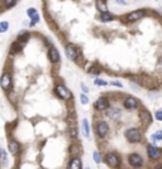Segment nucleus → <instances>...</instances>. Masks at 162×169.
I'll list each match as a JSON object with an SVG mask.
<instances>
[{"instance_id": "2eb2a0df", "label": "nucleus", "mask_w": 162, "mask_h": 169, "mask_svg": "<svg viewBox=\"0 0 162 169\" xmlns=\"http://www.w3.org/2000/svg\"><path fill=\"white\" fill-rule=\"evenodd\" d=\"M139 116H141L142 124H144V125H148V124L152 121V116H151V114L148 112V111H146V110H143V111L139 114Z\"/></svg>"}, {"instance_id": "0eeeda50", "label": "nucleus", "mask_w": 162, "mask_h": 169, "mask_svg": "<svg viewBox=\"0 0 162 169\" xmlns=\"http://www.w3.org/2000/svg\"><path fill=\"white\" fill-rule=\"evenodd\" d=\"M142 17H144V10L138 9V10H134L129 14H127V20L128 22H136L138 19H141Z\"/></svg>"}, {"instance_id": "9b49d317", "label": "nucleus", "mask_w": 162, "mask_h": 169, "mask_svg": "<svg viewBox=\"0 0 162 169\" xmlns=\"http://www.w3.org/2000/svg\"><path fill=\"white\" fill-rule=\"evenodd\" d=\"M124 107L128 110H133V109H137L138 107V101L137 99L134 97H127L124 101Z\"/></svg>"}, {"instance_id": "c85d7f7f", "label": "nucleus", "mask_w": 162, "mask_h": 169, "mask_svg": "<svg viewBox=\"0 0 162 169\" xmlns=\"http://www.w3.org/2000/svg\"><path fill=\"white\" fill-rule=\"evenodd\" d=\"M155 118H156L158 121H162V110H160V111H157V112L155 114Z\"/></svg>"}, {"instance_id": "1a4fd4ad", "label": "nucleus", "mask_w": 162, "mask_h": 169, "mask_svg": "<svg viewBox=\"0 0 162 169\" xmlns=\"http://www.w3.org/2000/svg\"><path fill=\"white\" fill-rule=\"evenodd\" d=\"M48 58L52 63H57L60 61V53L56 47H51L48 49Z\"/></svg>"}, {"instance_id": "bb28decb", "label": "nucleus", "mask_w": 162, "mask_h": 169, "mask_svg": "<svg viewBox=\"0 0 162 169\" xmlns=\"http://www.w3.org/2000/svg\"><path fill=\"white\" fill-rule=\"evenodd\" d=\"M4 4L6 5V8H13L17 4V2H15V0H11V2H4Z\"/></svg>"}, {"instance_id": "a211bd4d", "label": "nucleus", "mask_w": 162, "mask_h": 169, "mask_svg": "<svg viewBox=\"0 0 162 169\" xmlns=\"http://www.w3.org/2000/svg\"><path fill=\"white\" fill-rule=\"evenodd\" d=\"M114 19V15L112 14V13H101V15H100V20L101 22H104V23H106V22H112Z\"/></svg>"}, {"instance_id": "20e7f679", "label": "nucleus", "mask_w": 162, "mask_h": 169, "mask_svg": "<svg viewBox=\"0 0 162 169\" xmlns=\"http://www.w3.org/2000/svg\"><path fill=\"white\" fill-rule=\"evenodd\" d=\"M105 162H106L108 165L112 167V168H118L119 167V158L113 153H108L105 155Z\"/></svg>"}, {"instance_id": "dca6fc26", "label": "nucleus", "mask_w": 162, "mask_h": 169, "mask_svg": "<svg viewBox=\"0 0 162 169\" xmlns=\"http://www.w3.org/2000/svg\"><path fill=\"white\" fill-rule=\"evenodd\" d=\"M83 164H81V160L79 158H72L69 163V168L67 169H81Z\"/></svg>"}, {"instance_id": "6e6552de", "label": "nucleus", "mask_w": 162, "mask_h": 169, "mask_svg": "<svg viewBox=\"0 0 162 169\" xmlns=\"http://www.w3.org/2000/svg\"><path fill=\"white\" fill-rule=\"evenodd\" d=\"M65 53L67 56V58L71 59V61H76L77 58V50L72 44H67L65 48Z\"/></svg>"}, {"instance_id": "f704fd0d", "label": "nucleus", "mask_w": 162, "mask_h": 169, "mask_svg": "<svg viewBox=\"0 0 162 169\" xmlns=\"http://www.w3.org/2000/svg\"><path fill=\"white\" fill-rule=\"evenodd\" d=\"M156 168H157V169H162V167H161V165H160V167H156Z\"/></svg>"}, {"instance_id": "6ab92c4d", "label": "nucleus", "mask_w": 162, "mask_h": 169, "mask_svg": "<svg viewBox=\"0 0 162 169\" xmlns=\"http://www.w3.org/2000/svg\"><path fill=\"white\" fill-rule=\"evenodd\" d=\"M96 5H98V9L101 10V13H108V6H106V2H96Z\"/></svg>"}, {"instance_id": "423d86ee", "label": "nucleus", "mask_w": 162, "mask_h": 169, "mask_svg": "<svg viewBox=\"0 0 162 169\" xmlns=\"http://www.w3.org/2000/svg\"><path fill=\"white\" fill-rule=\"evenodd\" d=\"M2 87L4 91L10 90L11 87V74L9 72H4L3 77H2Z\"/></svg>"}, {"instance_id": "7c9ffc66", "label": "nucleus", "mask_w": 162, "mask_h": 169, "mask_svg": "<svg viewBox=\"0 0 162 169\" xmlns=\"http://www.w3.org/2000/svg\"><path fill=\"white\" fill-rule=\"evenodd\" d=\"M157 72H160V73H162V59H160V62L157 63Z\"/></svg>"}, {"instance_id": "39448f33", "label": "nucleus", "mask_w": 162, "mask_h": 169, "mask_svg": "<svg viewBox=\"0 0 162 169\" xmlns=\"http://www.w3.org/2000/svg\"><path fill=\"white\" fill-rule=\"evenodd\" d=\"M147 154H148V157L152 158V159H158L161 157L162 151L158 149V147L151 144V145H148V148H147Z\"/></svg>"}, {"instance_id": "ddd939ff", "label": "nucleus", "mask_w": 162, "mask_h": 169, "mask_svg": "<svg viewBox=\"0 0 162 169\" xmlns=\"http://www.w3.org/2000/svg\"><path fill=\"white\" fill-rule=\"evenodd\" d=\"M8 150L11 155H17L19 153V144L15 140H10L8 143Z\"/></svg>"}, {"instance_id": "9d476101", "label": "nucleus", "mask_w": 162, "mask_h": 169, "mask_svg": "<svg viewBox=\"0 0 162 169\" xmlns=\"http://www.w3.org/2000/svg\"><path fill=\"white\" fill-rule=\"evenodd\" d=\"M142 163H143V159H142L141 155H138V154H130L129 155V164L132 167H136V168L141 167Z\"/></svg>"}, {"instance_id": "f03ea898", "label": "nucleus", "mask_w": 162, "mask_h": 169, "mask_svg": "<svg viewBox=\"0 0 162 169\" xmlns=\"http://www.w3.org/2000/svg\"><path fill=\"white\" fill-rule=\"evenodd\" d=\"M55 92H56V95H57L58 97H61V99H63V100H69V99L71 97L70 90L67 88L66 86H63V85H57Z\"/></svg>"}, {"instance_id": "b1692460", "label": "nucleus", "mask_w": 162, "mask_h": 169, "mask_svg": "<svg viewBox=\"0 0 162 169\" xmlns=\"http://www.w3.org/2000/svg\"><path fill=\"white\" fill-rule=\"evenodd\" d=\"M94 162L98 163V164L101 162V157H100V154L98 151H94Z\"/></svg>"}, {"instance_id": "4be33fe9", "label": "nucleus", "mask_w": 162, "mask_h": 169, "mask_svg": "<svg viewBox=\"0 0 162 169\" xmlns=\"http://www.w3.org/2000/svg\"><path fill=\"white\" fill-rule=\"evenodd\" d=\"M18 50H20V43H19V42L13 43V46H11V52L14 53V52H18Z\"/></svg>"}, {"instance_id": "c756f323", "label": "nucleus", "mask_w": 162, "mask_h": 169, "mask_svg": "<svg viewBox=\"0 0 162 169\" xmlns=\"http://www.w3.org/2000/svg\"><path fill=\"white\" fill-rule=\"evenodd\" d=\"M39 22V15L37 14V15H34L33 18H32V20H31V25H34L36 23H38Z\"/></svg>"}, {"instance_id": "2f4dec72", "label": "nucleus", "mask_w": 162, "mask_h": 169, "mask_svg": "<svg viewBox=\"0 0 162 169\" xmlns=\"http://www.w3.org/2000/svg\"><path fill=\"white\" fill-rule=\"evenodd\" d=\"M112 85H113V86H117V87H123V86H122V83H120V82H118V81H113V82H112Z\"/></svg>"}, {"instance_id": "aec40b11", "label": "nucleus", "mask_w": 162, "mask_h": 169, "mask_svg": "<svg viewBox=\"0 0 162 169\" xmlns=\"http://www.w3.org/2000/svg\"><path fill=\"white\" fill-rule=\"evenodd\" d=\"M151 138H152L153 141H160V140H162V130H158V131H156Z\"/></svg>"}, {"instance_id": "72a5a7b5", "label": "nucleus", "mask_w": 162, "mask_h": 169, "mask_svg": "<svg viewBox=\"0 0 162 169\" xmlns=\"http://www.w3.org/2000/svg\"><path fill=\"white\" fill-rule=\"evenodd\" d=\"M117 3H118V4H126V2H120V0H118Z\"/></svg>"}, {"instance_id": "4468645a", "label": "nucleus", "mask_w": 162, "mask_h": 169, "mask_svg": "<svg viewBox=\"0 0 162 169\" xmlns=\"http://www.w3.org/2000/svg\"><path fill=\"white\" fill-rule=\"evenodd\" d=\"M106 115L109 116L110 119H113V120H117V119H119V118H120L122 111H120L118 107H112V109H109V110L106 111Z\"/></svg>"}, {"instance_id": "f3484780", "label": "nucleus", "mask_w": 162, "mask_h": 169, "mask_svg": "<svg viewBox=\"0 0 162 169\" xmlns=\"http://www.w3.org/2000/svg\"><path fill=\"white\" fill-rule=\"evenodd\" d=\"M81 126H83V133L85 135V138H89L90 136V126H89V121L86 119H84L83 121H81Z\"/></svg>"}, {"instance_id": "473e14b6", "label": "nucleus", "mask_w": 162, "mask_h": 169, "mask_svg": "<svg viewBox=\"0 0 162 169\" xmlns=\"http://www.w3.org/2000/svg\"><path fill=\"white\" fill-rule=\"evenodd\" d=\"M81 87H83V90H84V92H87V91H89V88L85 86V85H81Z\"/></svg>"}, {"instance_id": "f8f14e48", "label": "nucleus", "mask_w": 162, "mask_h": 169, "mask_svg": "<svg viewBox=\"0 0 162 169\" xmlns=\"http://www.w3.org/2000/svg\"><path fill=\"white\" fill-rule=\"evenodd\" d=\"M95 107L98 110H106L109 107V101H108L105 97H99L95 102Z\"/></svg>"}, {"instance_id": "7ed1b4c3", "label": "nucleus", "mask_w": 162, "mask_h": 169, "mask_svg": "<svg viewBox=\"0 0 162 169\" xmlns=\"http://www.w3.org/2000/svg\"><path fill=\"white\" fill-rule=\"evenodd\" d=\"M95 130H96V135L99 138H104L108 134V131H109V125H108L105 121H99L96 124Z\"/></svg>"}, {"instance_id": "cd10ccee", "label": "nucleus", "mask_w": 162, "mask_h": 169, "mask_svg": "<svg viewBox=\"0 0 162 169\" xmlns=\"http://www.w3.org/2000/svg\"><path fill=\"white\" fill-rule=\"evenodd\" d=\"M95 85H99V86H106V85H108V82H106V81H104V80L98 78V80H95Z\"/></svg>"}, {"instance_id": "a878e982", "label": "nucleus", "mask_w": 162, "mask_h": 169, "mask_svg": "<svg viewBox=\"0 0 162 169\" xmlns=\"http://www.w3.org/2000/svg\"><path fill=\"white\" fill-rule=\"evenodd\" d=\"M2 160H3V164L5 165L6 164V160H8V157H6V153L4 149H2Z\"/></svg>"}, {"instance_id": "412c9836", "label": "nucleus", "mask_w": 162, "mask_h": 169, "mask_svg": "<svg viewBox=\"0 0 162 169\" xmlns=\"http://www.w3.org/2000/svg\"><path fill=\"white\" fill-rule=\"evenodd\" d=\"M8 27H9V23L8 22H2V23H0V32H2V33L6 32Z\"/></svg>"}, {"instance_id": "393cba45", "label": "nucleus", "mask_w": 162, "mask_h": 169, "mask_svg": "<svg viewBox=\"0 0 162 169\" xmlns=\"http://www.w3.org/2000/svg\"><path fill=\"white\" fill-rule=\"evenodd\" d=\"M27 13H28V15H29V18L32 19L34 15H37V11H36V9H28V10H27Z\"/></svg>"}, {"instance_id": "f257e3e1", "label": "nucleus", "mask_w": 162, "mask_h": 169, "mask_svg": "<svg viewBox=\"0 0 162 169\" xmlns=\"http://www.w3.org/2000/svg\"><path fill=\"white\" fill-rule=\"evenodd\" d=\"M124 135H126L127 140L130 141V143H138L142 139L141 131H139L138 129H128L127 131L124 133Z\"/></svg>"}, {"instance_id": "5701e85b", "label": "nucleus", "mask_w": 162, "mask_h": 169, "mask_svg": "<svg viewBox=\"0 0 162 169\" xmlns=\"http://www.w3.org/2000/svg\"><path fill=\"white\" fill-rule=\"evenodd\" d=\"M80 102L83 103V105H86V103L89 102V99H87V96L85 94H83V95L80 96Z\"/></svg>"}]
</instances>
